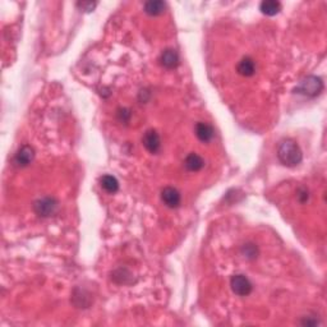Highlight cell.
<instances>
[{"label": "cell", "mask_w": 327, "mask_h": 327, "mask_svg": "<svg viewBox=\"0 0 327 327\" xmlns=\"http://www.w3.org/2000/svg\"><path fill=\"white\" fill-rule=\"evenodd\" d=\"M160 62L165 68L172 69L178 67L179 64V55L175 50H172V49H168L165 52L161 54V58H160Z\"/></svg>", "instance_id": "obj_9"}, {"label": "cell", "mask_w": 327, "mask_h": 327, "mask_svg": "<svg viewBox=\"0 0 327 327\" xmlns=\"http://www.w3.org/2000/svg\"><path fill=\"white\" fill-rule=\"evenodd\" d=\"M184 165H186L187 170H189V172H200L201 169L205 165V162H203V158L201 157L200 155H197V154H190V155L187 156L186 161H184Z\"/></svg>", "instance_id": "obj_11"}, {"label": "cell", "mask_w": 327, "mask_h": 327, "mask_svg": "<svg viewBox=\"0 0 327 327\" xmlns=\"http://www.w3.org/2000/svg\"><path fill=\"white\" fill-rule=\"evenodd\" d=\"M161 200L170 208H176L182 202V197H180V193L175 188L166 187L161 192Z\"/></svg>", "instance_id": "obj_6"}, {"label": "cell", "mask_w": 327, "mask_h": 327, "mask_svg": "<svg viewBox=\"0 0 327 327\" xmlns=\"http://www.w3.org/2000/svg\"><path fill=\"white\" fill-rule=\"evenodd\" d=\"M142 143L146 147L148 152L151 154H157L161 148V139L156 131H147L142 138Z\"/></svg>", "instance_id": "obj_5"}, {"label": "cell", "mask_w": 327, "mask_h": 327, "mask_svg": "<svg viewBox=\"0 0 327 327\" xmlns=\"http://www.w3.org/2000/svg\"><path fill=\"white\" fill-rule=\"evenodd\" d=\"M322 90H324L322 79L318 78V77L310 76L300 82V86L295 91L298 93L307 95V96H317Z\"/></svg>", "instance_id": "obj_2"}, {"label": "cell", "mask_w": 327, "mask_h": 327, "mask_svg": "<svg viewBox=\"0 0 327 327\" xmlns=\"http://www.w3.org/2000/svg\"><path fill=\"white\" fill-rule=\"evenodd\" d=\"M34 212L41 217H49L55 214L56 208H58V202L55 198L52 197H44L41 200L34 202Z\"/></svg>", "instance_id": "obj_3"}, {"label": "cell", "mask_w": 327, "mask_h": 327, "mask_svg": "<svg viewBox=\"0 0 327 327\" xmlns=\"http://www.w3.org/2000/svg\"><path fill=\"white\" fill-rule=\"evenodd\" d=\"M129 117H131V114H129L128 110H125V109H120L119 110V118H120L121 121H128L129 120Z\"/></svg>", "instance_id": "obj_17"}, {"label": "cell", "mask_w": 327, "mask_h": 327, "mask_svg": "<svg viewBox=\"0 0 327 327\" xmlns=\"http://www.w3.org/2000/svg\"><path fill=\"white\" fill-rule=\"evenodd\" d=\"M237 70L241 76H244V77L253 76L256 72L255 62H253L251 58L241 59V62H239V64H238Z\"/></svg>", "instance_id": "obj_10"}, {"label": "cell", "mask_w": 327, "mask_h": 327, "mask_svg": "<svg viewBox=\"0 0 327 327\" xmlns=\"http://www.w3.org/2000/svg\"><path fill=\"white\" fill-rule=\"evenodd\" d=\"M100 186L105 192L110 193V194H113V193H115L119 189V183H118V180L113 175L101 176Z\"/></svg>", "instance_id": "obj_12"}, {"label": "cell", "mask_w": 327, "mask_h": 327, "mask_svg": "<svg viewBox=\"0 0 327 327\" xmlns=\"http://www.w3.org/2000/svg\"><path fill=\"white\" fill-rule=\"evenodd\" d=\"M34 157V151L31 146H22L16 154V157H14V161L18 166H27L32 162Z\"/></svg>", "instance_id": "obj_7"}, {"label": "cell", "mask_w": 327, "mask_h": 327, "mask_svg": "<svg viewBox=\"0 0 327 327\" xmlns=\"http://www.w3.org/2000/svg\"><path fill=\"white\" fill-rule=\"evenodd\" d=\"M196 136L201 142L207 143V142H210L211 139L214 138L215 136L214 128L211 127L210 124H207V123L200 121V123H197L196 125Z\"/></svg>", "instance_id": "obj_8"}, {"label": "cell", "mask_w": 327, "mask_h": 327, "mask_svg": "<svg viewBox=\"0 0 327 327\" xmlns=\"http://www.w3.org/2000/svg\"><path fill=\"white\" fill-rule=\"evenodd\" d=\"M277 156H279L281 164L289 166V168H293V166L300 164L302 158H303V154H302L300 147L296 142L292 141V139H286V141L282 142L279 150H277Z\"/></svg>", "instance_id": "obj_1"}, {"label": "cell", "mask_w": 327, "mask_h": 327, "mask_svg": "<svg viewBox=\"0 0 327 327\" xmlns=\"http://www.w3.org/2000/svg\"><path fill=\"white\" fill-rule=\"evenodd\" d=\"M231 290L239 296H247L252 292V284L244 275H235L231 277Z\"/></svg>", "instance_id": "obj_4"}, {"label": "cell", "mask_w": 327, "mask_h": 327, "mask_svg": "<svg viewBox=\"0 0 327 327\" xmlns=\"http://www.w3.org/2000/svg\"><path fill=\"white\" fill-rule=\"evenodd\" d=\"M261 12L266 16H275L280 12L281 9V4L279 1H275V0H265L262 1L261 7H259Z\"/></svg>", "instance_id": "obj_14"}, {"label": "cell", "mask_w": 327, "mask_h": 327, "mask_svg": "<svg viewBox=\"0 0 327 327\" xmlns=\"http://www.w3.org/2000/svg\"><path fill=\"white\" fill-rule=\"evenodd\" d=\"M77 5H78L81 9H83V11L90 12L92 11L93 8L96 7V3H92V1H82V3H78Z\"/></svg>", "instance_id": "obj_16"}, {"label": "cell", "mask_w": 327, "mask_h": 327, "mask_svg": "<svg viewBox=\"0 0 327 327\" xmlns=\"http://www.w3.org/2000/svg\"><path fill=\"white\" fill-rule=\"evenodd\" d=\"M243 252H244L245 257H248V258H255L256 255H257V248H256L253 244H247L243 248Z\"/></svg>", "instance_id": "obj_15"}, {"label": "cell", "mask_w": 327, "mask_h": 327, "mask_svg": "<svg viewBox=\"0 0 327 327\" xmlns=\"http://www.w3.org/2000/svg\"><path fill=\"white\" fill-rule=\"evenodd\" d=\"M165 3L160 0H152L145 4V12L150 16H160L165 12Z\"/></svg>", "instance_id": "obj_13"}]
</instances>
